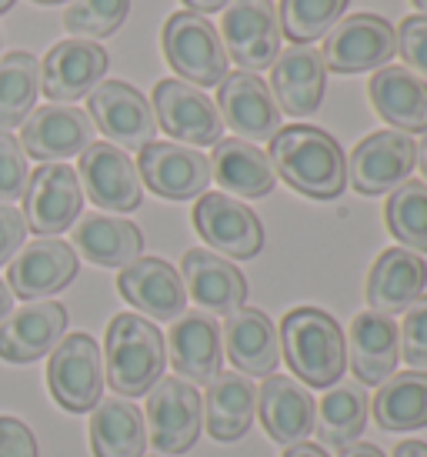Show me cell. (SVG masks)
I'll list each match as a JSON object with an SVG mask.
<instances>
[{
  "instance_id": "6da1fadb",
  "label": "cell",
  "mask_w": 427,
  "mask_h": 457,
  "mask_svg": "<svg viewBox=\"0 0 427 457\" xmlns=\"http://www.w3.org/2000/svg\"><path fill=\"white\" fill-rule=\"evenodd\" d=\"M271 167L290 191L311 201H334L347 187V161L340 144L311 124L277 130L271 140Z\"/></svg>"
},
{
  "instance_id": "7a4b0ae2",
  "label": "cell",
  "mask_w": 427,
  "mask_h": 457,
  "mask_svg": "<svg viewBox=\"0 0 427 457\" xmlns=\"http://www.w3.org/2000/svg\"><path fill=\"white\" fill-rule=\"evenodd\" d=\"M280 354L294 370V381L311 387H334L347 368V344L344 330L327 311L294 307L280 320Z\"/></svg>"
},
{
  "instance_id": "3957f363",
  "label": "cell",
  "mask_w": 427,
  "mask_h": 457,
  "mask_svg": "<svg viewBox=\"0 0 427 457\" xmlns=\"http://www.w3.org/2000/svg\"><path fill=\"white\" fill-rule=\"evenodd\" d=\"M167 347L161 330L140 314H117L104 341V381L117 397H144L163 378Z\"/></svg>"
},
{
  "instance_id": "277c9868",
  "label": "cell",
  "mask_w": 427,
  "mask_h": 457,
  "mask_svg": "<svg viewBox=\"0 0 427 457\" xmlns=\"http://www.w3.org/2000/svg\"><path fill=\"white\" fill-rule=\"evenodd\" d=\"M163 57L190 87H217L227 77L221 30L194 11H177L163 24Z\"/></svg>"
},
{
  "instance_id": "5b68a950",
  "label": "cell",
  "mask_w": 427,
  "mask_h": 457,
  "mask_svg": "<svg viewBox=\"0 0 427 457\" xmlns=\"http://www.w3.org/2000/svg\"><path fill=\"white\" fill-rule=\"evenodd\" d=\"M47 387H51L54 401L71 414H84L101 404L104 354L90 334L61 337L47 361Z\"/></svg>"
},
{
  "instance_id": "8992f818",
  "label": "cell",
  "mask_w": 427,
  "mask_h": 457,
  "mask_svg": "<svg viewBox=\"0 0 427 457\" xmlns=\"http://www.w3.org/2000/svg\"><path fill=\"white\" fill-rule=\"evenodd\" d=\"M280 21H277L274 0H230L221 21V40H224L227 61L244 71L257 74L274 67L280 54Z\"/></svg>"
},
{
  "instance_id": "52a82bcc",
  "label": "cell",
  "mask_w": 427,
  "mask_h": 457,
  "mask_svg": "<svg viewBox=\"0 0 427 457\" xmlns=\"http://www.w3.org/2000/svg\"><path fill=\"white\" fill-rule=\"evenodd\" d=\"M147 437L161 454H184L197 445L204 424V401L197 387L180 378H161L147 391Z\"/></svg>"
},
{
  "instance_id": "ba28073f",
  "label": "cell",
  "mask_w": 427,
  "mask_h": 457,
  "mask_svg": "<svg viewBox=\"0 0 427 457\" xmlns=\"http://www.w3.org/2000/svg\"><path fill=\"white\" fill-rule=\"evenodd\" d=\"M88 117L107 144L121 151H140L154 144L157 120L151 101L127 80H104L88 94Z\"/></svg>"
},
{
  "instance_id": "9c48e42d",
  "label": "cell",
  "mask_w": 427,
  "mask_h": 457,
  "mask_svg": "<svg viewBox=\"0 0 427 457\" xmlns=\"http://www.w3.org/2000/svg\"><path fill=\"white\" fill-rule=\"evenodd\" d=\"M398 54L394 47V27L377 13H351L340 17L334 30L327 34L324 64L334 74H364L381 71Z\"/></svg>"
},
{
  "instance_id": "30bf717a",
  "label": "cell",
  "mask_w": 427,
  "mask_h": 457,
  "mask_svg": "<svg viewBox=\"0 0 427 457\" xmlns=\"http://www.w3.org/2000/svg\"><path fill=\"white\" fill-rule=\"evenodd\" d=\"M154 120L163 134L184 140V147H214L224 137V120L217 114V104L204 90L190 87L184 80H157L154 87Z\"/></svg>"
},
{
  "instance_id": "8fae6325",
  "label": "cell",
  "mask_w": 427,
  "mask_h": 457,
  "mask_svg": "<svg viewBox=\"0 0 427 457\" xmlns=\"http://www.w3.org/2000/svg\"><path fill=\"white\" fill-rule=\"evenodd\" d=\"M417 144L401 130H374L351 151L347 184L364 197L390 194L411 178Z\"/></svg>"
},
{
  "instance_id": "7c38bea8",
  "label": "cell",
  "mask_w": 427,
  "mask_h": 457,
  "mask_svg": "<svg viewBox=\"0 0 427 457\" xmlns=\"http://www.w3.org/2000/svg\"><path fill=\"white\" fill-rule=\"evenodd\" d=\"M194 228L214 247V254L230 261H251L264 247V228L247 204L230 194H201L194 204Z\"/></svg>"
},
{
  "instance_id": "4fadbf2b",
  "label": "cell",
  "mask_w": 427,
  "mask_h": 457,
  "mask_svg": "<svg viewBox=\"0 0 427 457\" xmlns=\"http://www.w3.org/2000/svg\"><path fill=\"white\" fill-rule=\"evenodd\" d=\"M77 180L84 184V194L90 201L113 214H130L144 201L138 164L127 157V151L113 147L107 140H94L88 151L80 154Z\"/></svg>"
},
{
  "instance_id": "5bb4252c",
  "label": "cell",
  "mask_w": 427,
  "mask_h": 457,
  "mask_svg": "<svg viewBox=\"0 0 427 457\" xmlns=\"http://www.w3.org/2000/svg\"><path fill=\"white\" fill-rule=\"evenodd\" d=\"M84 207V191L77 170L67 164H40L27 178L24 220L38 237H54L74 224Z\"/></svg>"
},
{
  "instance_id": "9a60e30c",
  "label": "cell",
  "mask_w": 427,
  "mask_h": 457,
  "mask_svg": "<svg viewBox=\"0 0 427 457\" xmlns=\"http://www.w3.org/2000/svg\"><path fill=\"white\" fill-rule=\"evenodd\" d=\"M138 174L163 201H190L201 197L211 184V161L194 147L154 140L138 154Z\"/></svg>"
},
{
  "instance_id": "2e32d148",
  "label": "cell",
  "mask_w": 427,
  "mask_h": 457,
  "mask_svg": "<svg viewBox=\"0 0 427 457\" xmlns=\"http://www.w3.org/2000/svg\"><path fill=\"white\" fill-rule=\"evenodd\" d=\"M94 144V124L80 107L47 104L30 111L21 124V147L40 164H61L67 157L84 154Z\"/></svg>"
},
{
  "instance_id": "e0dca14e",
  "label": "cell",
  "mask_w": 427,
  "mask_h": 457,
  "mask_svg": "<svg viewBox=\"0 0 427 457\" xmlns=\"http://www.w3.org/2000/svg\"><path fill=\"white\" fill-rule=\"evenodd\" d=\"M217 114L224 120V128L238 134V140L261 144L274 140L280 130V111L274 104V94L257 74L234 71L217 84Z\"/></svg>"
},
{
  "instance_id": "ac0fdd59",
  "label": "cell",
  "mask_w": 427,
  "mask_h": 457,
  "mask_svg": "<svg viewBox=\"0 0 427 457\" xmlns=\"http://www.w3.org/2000/svg\"><path fill=\"white\" fill-rule=\"evenodd\" d=\"M77 278V254L57 237L24 244L7 264V287L21 301H44Z\"/></svg>"
},
{
  "instance_id": "d6986e66",
  "label": "cell",
  "mask_w": 427,
  "mask_h": 457,
  "mask_svg": "<svg viewBox=\"0 0 427 457\" xmlns=\"http://www.w3.org/2000/svg\"><path fill=\"white\" fill-rule=\"evenodd\" d=\"M107 51L94 40H61L40 64V90L54 104H74L88 97L107 74Z\"/></svg>"
},
{
  "instance_id": "ffe728a7",
  "label": "cell",
  "mask_w": 427,
  "mask_h": 457,
  "mask_svg": "<svg viewBox=\"0 0 427 457\" xmlns=\"http://www.w3.org/2000/svg\"><path fill=\"white\" fill-rule=\"evenodd\" d=\"M327 90V64L314 44H290L271 67V94L280 114H314Z\"/></svg>"
},
{
  "instance_id": "44dd1931",
  "label": "cell",
  "mask_w": 427,
  "mask_h": 457,
  "mask_svg": "<svg viewBox=\"0 0 427 457\" xmlns=\"http://www.w3.org/2000/svg\"><path fill=\"white\" fill-rule=\"evenodd\" d=\"M117 291L134 311L151 320H177L188 307L184 280L161 257H138L134 264L121 267Z\"/></svg>"
},
{
  "instance_id": "7402d4cb",
  "label": "cell",
  "mask_w": 427,
  "mask_h": 457,
  "mask_svg": "<svg viewBox=\"0 0 427 457\" xmlns=\"http://www.w3.org/2000/svg\"><path fill=\"white\" fill-rule=\"evenodd\" d=\"M67 334V311L57 301H30L0 320V361L30 364L51 354Z\"/></svg>"
},
{
  "instance_id": "603a6c76",
  "label": "cell",
  "mask_w": 427,
  "mask_h": 457,
  "mask_svg": "<svg viewBox=\"0 0 427 457\" xmlns=\"http://www.w3.org/2000/svg\"><path fill=\"white\" fill-rule=\"evenodd\" d=\"M224 351L244 378H271L280 364V334L257 307H238L224 320Z\"/></svg>"
},
{
  "instance_id": "cb8c5ba5",
  "label": "cell",
  "mask_w": 427,
  "mask_h": 457,
  "mask_svg": "<svg viewBox=\"0 0 427 457\" xmlns=\"http://www.w3.org/2000/svg\"><path fill=\"white\" fill-rule=\"evenodd\" d=\"M347 364L357 384H384L398 368L401 357V334L388 314L364 311L351 320L347 330Z\"/></svg>"
},
{
  "instance_id": "d4e9b609",
  "label": "cell",
  "mask_w": 427,
  "mask_h": 457,
  "mask_svg": "<svg viewBox=\"0 0 427 457\" xmlns=\"http://www.w3.org/2000/svg\"><path fill=\"white\" fill-rule=\"evenodd\" d=\"M180 280L190 301H197L204 311H214V314H234L247 301L244 274L214 251H201V247L188 251L180 261Z\"/></svg>"
},
{
  "instance_id": "484cf974",
  "label": "cell",
  "mask_w": 427,
  "mask_h": 457,
  "mask_svg": "<svg viewBox=\"0 0 427 457\" xmlns=\"http://www.w3.org/2000/svg\"><path fill=\"white\" fill-rule=\"evenodd\" d=\"M427 287L424 257L407 247H388L367 274V304L377 314H401Z\"/></svg>"
},
{
  "instance_id": "4316f807",
  "label": "cell",
  "mask_w": 427,
  "mask_h": 457,
  "mask_svg": "<svg viewBox=\"0 0 427 457\" xmlns=\"http://www.w3.org/2000/svg\"><path fill=\"white\" fill-rule=\"evenodd\" d=\"M167 347H171V364L180 378H188V384H211L221 374V364H224L221 328L201 311L180 314L174 320V328L167 334Z\"/></svg>"
},
{
  "instance_id": "83f0119b",
  "label": "cell",
  "mask_w": 427,
  "mask_h": 457,
  "mask_svg": "<svg viewBox=\"0 0 427 457\" xmlns=\"http://www.w3.org/2000/svg\"><path fill=\"white\" fill-rule=\"evenodd\" d=\"M374 111L401 134H427V80L404 67H381L367 84Z\"/></svg>"
},
{
  "instance_id": "f1b7e54d",
  "label": "cell",
  "mask_w": 427,
  "mask_h": 457,
  "mask_svg": "<svg viewBox=\"0 0 427 457\" xmlns=\"http://www.w3.org/2000/svg\"><path fill=\"white\" fill-rule=\"evenodd\" d=\"M314 397L311 391L297 384L294 378L271 374L261 384L257 394V411L264 420V431L274 437L277 445H297L314 431Z\"/></svg>"
},
{
  "instance_id": "f546056e",
  "label": "cell",
  "mask_w": 427,
  "mask_h": 457,
  "mask_svg": "<svg viewBox=\"0 0 427 457\" xmlns=\"http://www.w3.org/2000/svg\"><path fill=\"white\" fill-rule=\"evenodd\" d=\"M211 178L227 194H238V197H267L277 184L271 157L261 147L238 137H221L214 144Z\"/></svg>"
},
{
  "instance_id": "4dcf8cb0",
  "label": "cell",
  "mask_w": 427,
  "mask_h": 457,
  "mask_svg": "<svg viewBox=\"0 0 427 457\" xmlns=\"http://www.w3.org/2000/svg\"><path fill=\"white\" fill-rule=\"evenodd\" d=\"M204 401V424L214 441H240L251 431L254 407H257V391L244 374L221 370L211 384Z\"/></svg>"
},
{
  "instance_id": "1f68e13d",
  "label": "cell",
  "mask_w": 427,
  "mask_h": 457,
  "mask_svg": "<svg viewBox=\"0 0 427 457\" xmlns=\"http://www.w3.org/2000/svg\"><path fill=\"white\" fill-rule=\"evenodd\" d=\"M90 451L94 457H144L147 424L140 407L127 397H101L90 414Z\"/></svg>"
},
{
  "instance_id": "d6a6232c",
  "label": "cell",
  "mask_w": 427,
  "mask_h": 457,
  "mask_svg": "<svg viewBox=\"0 0 427 457\" xmlns=\"http://www.w3.org/2000/svg\"><path fill=\"white\" fill-rule=\"evenodd\" d=\"M74 247L97 267H127L144 251V234L124 217L88 214L74 228Z\"/></svg>"
},
{
  "instance_id": "836d02e7",
  "label": "cell",
  "mask_w": 427,
  "mask_h": 457,
  "mask_svg": "<svg viewBox=\"0 0 427 457\" xmlns=\"http://www.w3.org/2000/svg\"><path fill=\"white\" fill-rule=\"evenodd\" d=\"M374 420L384 431L427 428V370L390 374L374 394Z\"/></svg>"
},
{
  "instance_id": "e575fe53",
  "label": "cell",
  "mask_w": 427,
  "mask_h": 457,
  "mask_svg": "<svg viewBox=\"0 0 427 457\" xmlns=\"http://www.w3.org/2000/svg\"><path fill=\"white\" fill-rule=\"evenodd\" d=\"M367 387L357 381H340L321 397V411L314 414L317 437L327 447H347L367 424Z\"/></svg>"
},
{
  "instance_id": "d590c367",
  "label": "cell",
  "mask_w": 427,
  "mask_h": 457,
  "mask_svg": "<svg viewBox=\"0 0 427 457\" xmlns=\"http://www.w3.org/2000/svg\"><path fill=\"white\" fill-rule=\"evenodd\" d=\"M40 94V64L34 54L11 51L0 57V130L24 124Z\"/></svg>"
},
{
  "instance_id": "8d00e7d4",
  "label": "cell",
  "mask_w": 427,
  "mask_h": 457,
  "mask_svg": "<svg viewBox=\"0 0 427 457\" xmlns=\"http://www.w3.org/2000/svg\"><path fill=\"white\" fill-rule=\"evenodd\" d=\"M388 230L401 241V247L427 254V187L421 180H404L394 187L384 207Z\"/></svg>"
},
{
  "instance_id": "74e56055",
  "label": "cell",
  "mask_w": 427,
  "mask_h": 457,
  "mask_svg": "<svg viewBox=\"0 0 427 457\" xmlns=\"http://www.w3.org/2000/svg\"><path fill=\"white\" fill-rule=\"evenodd\" d=\"M351 0H280L277 21L280 34L290 44H311V40L327 37L338 24Z\"/></svg>"
},
{
  "instance_id": "f35d334b",
  "label": "cell",
  "mask_w": 427,
  "mask_h": 457,
  "mask_svg": "<svg viewBox=\"0 0 427 457\" xmlns=\"http://www.w3.org/2000/svg\"><path fill=\"white\" fill-rule=\"evenodd\" d=\"M127 13H130V0H74L63 13V27L67 34L88 40L111 37L127 21Z\"/></svg>"
},
{
  "instance_id": "ab89813d",
  "label": "cell",
  "mask_w": 427,
  "mask_h": 457,
  "mask_svg": "<svg viewBox=\"0 0 427 457\" xmlns=\"http://www.w3.org/2000/svg\"><path fill=\"white\" fill-rule=\"evenodd\" d=\"M27 154L13 134L0 130V204L21 201L27 191Z\"/></svg>"
},
{
  "instance_id": "60d3db41",
  "label": "cell",
  "mask_w": 427,
  "mask_h": 457,
  "mask_svg": "<svg viewBox=\"0 0 427 457\" xmlns=\"http://www.w3.org/2000/svg\"><path fill=\"white\" fill-rule=\"evenodd\" d=\"M401 334V357L414 370H427V297L421 294L414 304L404 311Z\"/></svg>"
},
{
  "instance_id": "b9f144b4",
  "label": "cell",
  "mask_w": 427,
  "mask_h": 457,
  "mask_svg": "<svg viewBox=\"0 0 427 457\" xmlns=\"http://www.w3.org/2000/svg\"><path fill=\"white\" fill-rule=\"evenodd\" d=\"M394 47L401 51L404 64L411 67V74L427 80V17H404L401 27L394 30Z\"/></svg>"
},
{
  "instance_id": "7bdbcfd3",
  "label": "cell",
  "mask_w": 427,
  "mask_h": 457,
  "mask_svg": "<svg viewBox=\"0 0 427 457\" xmlns=\"http://www.w3.org/2000/svg\"><path fill=\"white\" fill-rule=\"evenodd\" d=\"M38 437L21 418L0 414V457H38Z\"/></svg>"
},
{
  "instance_id": "ee69618b",
  "label": "cell",
  "mask_w": 427,
  "mask_h": 457,
  "mask_svg": "<svg viewBox=\"0 0 427 457\" xmlns=\"http://www.w3.org/2000/svg\"><path fill=\"white\" fill-rule=\"evenodd\" d=\"M27 220L13 204H0V267L11 264L13 254L24 247Z\"/></svg>"
},
{
  "instance_id": "f6af8a7d",
  "label": "cell",
  "mask_w": 427,
  "mask_h": 457,
  "mask_svg": "<svg viewBox=\"0 0 427 457\" xmlns=\"http://www.w3.org/2000/svg\"><path fill=\"white\" fill-rule=\"evenodd\" d=\"M338 457H388L381 447L374 445H364V441H354V445L347 447H340V454Z\"/></svg>"
},
{
  "instance_id": "bcb514c9",
  "label": "cell",
  "mask_w": 427,
  "mask_h": 457,
  "mask_svg": "<svg viewBox=\"0 0 427 457\" xmlns=\"http://www.w3.org/2000/svg\"><path fill=\"white\" fill-rule=\"evenodd\" d=\"M284 457H327V451L321 445H311V441H297L284 451Z\"/></svg>"
},
{
  "instance_id": "7dc6e473",
  "label": "cell",
  "mask_w": 427,
  "mask_h": 457,
  "mask_svg": "<svg viewBox=\"0 0 427 457\" xmlns=\"http://www.w3.org/2000/svg\"><path fill=\"white\" fill-rule=\"evenodd\" d=\"M230 0H184V7L188 11H194V13H214V11H221V7H227Z\"/></svg>"
},
{
  "instance_id": "c3c4849f",
  "label": "cell",
  "mask_w": 427,
  "mask_h": 457,
  "mask_svg": "<svg viewBox=\"0 0 427 457\" xmlns=\"http://www.w3.org/2000/svg\"><path fill=\"white\" fill-rule=\"evenodd\" d=\"M394 457H427V445L424 441H401L394 447Z\"/></svg>"
},
{
  "instance_id": "681fc988",
  "label": "cell",
  "mask_w": 427,
  "mask_h": 457,
  "mask_svg": "<svg viewBox=\"0 0 427 457\" xmlns=\"http://www.w3.org/2000/svg\"><path fill=\"white\" fill-rule=\"evenodd\" d=\"M13 311V294H11V287H7V280H0V320L7 318Z\"/></svg>"
},
{
  "instance_id": "f907efd6",
  "label": "cell",
  "mask_w": 427,
  "mask_h": 457,
  "mask_svg": "<svg viewBox=\"0 0 427 457\" xmlns=\"http://www.w3.org/2000/svg\"><path fill=\"white\" fill-rule=\"evenodd\" d=\"M414 164L421 167V178H424V180H421V184H424V187H427V134H424V137H421V144H417V157H414Z\"/></svg>"
},
{
  "instance_id": "816d5d0a",
  "label": "cell",
  "mask_w": 427,
  "mask_h": 457,
  "mask_svg": "<svg viewBox=\"0 0 427 457\" xmlns=\"http://www.w3.org/2000/svg\"><path fill=\"white\" fill-rule=\"evenodd\" d=\"M13 4H17V0H0V13H7L13 7Z\"/></svg>"
},
{
  "instance_id": "f5cc1de1",
  "label": "cell",
  "mask_w": 427,
  "mask_h": 457,
  "mask_svg": "<svg viewBox=\"0 0 427 457\" xmlns=\"http://www.w3.org/2000/svg\"><path fill=\"white\" fill-rule=\"evenodd\" d=\"M411 4H414L417 11H421V13H424V17H427V0H411Z\"/></svg>"
},
{
  "instance_id": "db71d44e",
  "label": "cell",
  "mask_w": 427,
  "mask_h": 457,
  "mask_svg": "<svg viewBox=\"0 0 427 457\" xmlns=\"http://www.w3.org/2000/svg\"><path fill=\"white\" fill-rule=\"evenodd\" d=\"M34 4H44V7H51V4H63V0H34Z\"/></svg>"
},
{
  "instance_id": "11a10c76",
  "label": "cell",
  "mask_w": 427,
  "mask_h": 457,
  "mask_svg": "<svg viewBox=\"0 0 427 457\" xmlns=\"http://www.w3.org/2000/svg\"><path fill=\"white\" fill-rule=\"evenodd\" d=\"M157 457H161V454H157Z\"/></svg>"
}]
</instances>
